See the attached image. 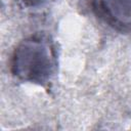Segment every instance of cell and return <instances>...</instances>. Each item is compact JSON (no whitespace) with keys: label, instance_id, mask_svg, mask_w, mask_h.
I'll use <instances>...</instances> for the list:
<instances>
[{"label":"cell","instance_id":"3","mask_svg":"<svg viewBox=\"0 0 131 131\" xmlns=\"http://www.w3.org/2000/svg\"><path fill=\"white\" fill-rule=\"evenodd\" d=\"M16 3L25 9H39L50 4L53 0H15Z\"/></svg>","mask_w":131,"mask_h":131},{"label":"cell","instance_id":"2","mask_svg":"<svg viewBox=\"0 0 131 131\" xmlns=\"http://www.w3.org/2000/svg\"><path fill=\"white\" fill-rule=\"evenodd\" d=\"M92 9L111 28L131 32V0H92Z\"/></svg>","mask_w":131,"mask_h":131},{"label":"cell","instance_id":"1","mask_svg":"<svg viewBox=\"0 0 131 131\" xmlns=\"http://www.w3.org/2000/svg\"><path fill=\"white\" fill-rule=\"evenodd\" d=\"M56 50L46 35H32L20 41L10 60L12 75L23 82L47 84L56 71Z\"/></svg>","mask_w":131,"mask_h":131}]
</instances>
